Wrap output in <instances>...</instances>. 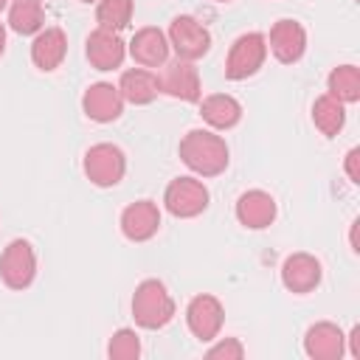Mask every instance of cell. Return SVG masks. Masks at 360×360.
I'll list each match as a JSON object with an SVG mask.
<instances>
[{
    "label": "cell",
    "instance_id": "obj_6",
    "mask_svg": "<svg viewBox=\"0 0 360 360\" xmlns=\"http://www.w3.org/2000/svg\"><path fill=\"white\" fill-rule=\"evenodd\" d=\"M211 202V194L202 180L197 177H174L163 191V205L177 219L200 217Z\"/></svg>",
    "mask_w": 360,
    "mask_h": 360
},
{
    "label": "cell",
    "instance_id": "obj_8",
    "mask_svg": "<svg viewBox=\"0 0 360 360\" xmlns=\"http://www.w3.org/2000/svg\"><path fill=\"white\" fill-rule=\"evenodd\" d=\"M186 323L191 329V335L200 340V343H208L219 335L222 323H225V307L217 295L211 292H200L188 301L186 307Z\"/></svg>",
    "mask_w": 360,
    "mask_h": 360
},
{
    "label": "cell",
    "instance_id": "obj_23",
    "mask_svg": "<svg viewBox=\"0 0 360 360\" xmlns=\"http://www.w3.org/2000/svg\"><path fill=\"white\" fill-rule=\"evenodd\" d=\"M326 90L340 104L360 101V68L357 65H338V68H332V73L326 76Z\"/></svg>",
    "mask_w": 360,
    "mask_h": 360
},
{
    "label": "cell",
    "instance_id": "obj_27",
    "mask_svg": "<svg viewBox=\"0 0 360 360\" xmlns=\"http://www.w3.org/2000/svg\"><path fill=\"white\" fill-rule=\"evenodd\" d=\"M346 174H349V183L352 186H360V146H352L346 152V163H343Z\"/></svg>",
    "mask_w": 360,
    "mask_h": 360
},
{
    "label": "cell",
    "instance_id": "obj_22",
    "mask_svg": "<svg viewBox=\"0 0 360 360\" xmlns=\"http://www.w3.org/2000/svg\"><path fill=\"white\" fill-rule=\"evenodd\" d=\"M312 124L321 135L335 138L343 127H346V104H340L338 98H332L329 93L318 96L312 104Z\"/></svg>",
    "mask_w": 360,
    "mask_h": 360
},
{
    "label": "cell",
    "instance_id": "obj_2",
    "mask_svg": "<svg viewBox=\"0 0 360 360\" xmlns=\"http://www.w3.org/2000/svg\"><path fill=\"white\" fill-rule=\"evenodd\" d=\"M177 307L160 278H143L132 292V318L141 329H163Z\"/></svg>",
    "mask_w": 360,
    "mask_h": 360
},
{
    "label": "cell",
    "instance_id": "obj_13",
    "mask_svg": "<svg viewBox=\"0 0 360 360\" xmlns=\"http://www.w3.org/2000/svg\"><path fill=\"white\" fill-rule=\"evenodd\" d=\"M160 231V208L152 200H135L121 211V233L129 242H149Z\"/></svg>",
    "mask_w": 360,
    "mask_h": 360
},
{
    "label": "cell",
    "instance_id": "obj_3",
    "mask_svg": "<svg viewBox=\"0 0 360 360\" xmlns=\"http://www.w3.org/2000/svg\"><path fill=\"white\" fill-rule=\"evenodd\" d=\"M267 59V39L259 31L242 34L233 39L228 56H225V79L231 82H245L262 70Z\"/></svg>",
    "mask_w": 360,
    "mask_h": 360
},
{
    "label": "cell",
    "instance_id": "obj_19",
    "mask_svg": "<svg viewBox=\"0 0 360 360\" xmlns=\"http://www.w3.org/2000/svg\"><path fill=\"white\" fill-rule=\"evenodd\" d=\"M118 90H121V98L141 107V104H152L160 93V84H158V73H152L149 68H129L121 73L118 79Z\"/></svg>",
    "mask_w": 360,
    "mask_h": 360
},
{
    "label": "cell",
    "instance_id": "obj_30",
    "mask_svg": "<svg viewBox=\"0 0 360 360\" xmlns=\"http://www.w3.org/2000/svg\"><path fill=\"white\" fill-rule=\"evenodd\" d=\"M3 51H6V25L0 22V56H3Z\"/></svg>",
    "mask_w": 360,
    "mask_h": 360
},
{
    "label": "cell",
    "instance_id": "obj_25",
    "mask_svg": "<svg viewBox=\"0 0 360 360\" xmlns=\"http://www.w3.org/2000/svg\"><path fill=\"white\" fill-rule=\"evenodd\" d=\"M107 357L110 360H138L141 357V340L135 329H118L110 343H107Z\"/></svg>",
    "mask_w": 360,
    "mask_h": 360
},
{
    "label": "cell",
    "instance_id": "obj_18",
    "mask_svg": "<svg viewBox=\"0 0 360 360\" xmlns=\"http://www.w3.org/2000/svg\"><path fill=\"white\" fill-rule=\"evenodd\" d=\"M278 208H276V200L262 191V188H250L245 191L239 200H236V219L250 228V231H262V228H270L273 219H276Z\"/></svg>",
    "mask_w": 360,
    "mask_h": 360
},
{
    "label": "cell",
    "instance_id": "obj_16",
    "mask_svg": "<svg viewBox=\"0 0 360 360\" xmlns=\"http://www.w3.org/2000/svg\"><path fill=\"white\" fill-rule=\"evenodd\" d=\"M129 56L135 59V65L141 68H163L169 62V39L160 28L155 25H146V28H138L127 45Z\"/></svg>",
    "mask_w": 360,
    "mask_h": 360
},
{
    "label": "cell",
    "instance_id": "obj_21",
    "mask_svg": "<svg viewBox=\"0 0 360 360\" xmlns=\"http://www.w3.org/2000/svg\"><path fill=\"white\" fill-rule=\"evenodd\" d=\"M8 28L20 37H34L45 28L42 0H11L8 3Z\"/></svg>",
    "mask_w": 360,
    "mask_h": 360
},
{
    "label": "cell",
    "instance_id": "obj_26",
    "mask_svg": "<svg viewBox=\"0 0 360 360\" xmlns=\"http://www.w3.org/2000/svg\"><path fill=\"white\" fill-rule=\"evenodd\" d=\"M205 357H211V360H219V357H225V360H242L245 357V346H242L239 338H225V340L214 343L205 352Z\"/></svg>",
    "mask_w": 360,
    "mask_h": 360
},
{
    "label": "cell",
    "instance_id": "obj_7",
    "mask_svg": "<svg viewBox=\"0 0 360 360\" xmlns=\"http://www.w3.org/2000/svg\"><path fill=\"white\" fill-rule=\"evenodd\" d=\"M0 278L8 290H25L37 278V253L28 239H11L0 253Z\"/></svg>",
    "mask_w": 360,
    "mask_h": 360
},
{
    "label": "cell",
    "instance_id": "obj_9",
    "mask_svg": "<svg viewBox=\"0 0 360 360\" xmlns=\"http://www.w3.org/2000/svg\"><path fill=\"white\" fill-rule=\"evenodd\" d=\"M158 84H160V93H166L172 98H180V101H188V104L202 98L200 73H197L194 62H186V59L166 62L160 76H158Z\"/></svg>",
    "mask_w": 360,
    "mask_h": 360
},
{
    "label": "cell",
    "instance_id": "obj_15",
    "mask_svg": "<svg viewBox=\"0 0 360 360\" xmlns=\"http://www.w3.org/2000/svg\"><path fill=\"white\" fill-rule=\"evenodd\" d=\"M304 352L312 360H340L346 352V335L332 321H318L304 335Z\"/></svg>",
    "mask_w": 360,
    "mask_h": 360
},
{
    "label": "cell",
    "instance_id": "obj_5",
    "mask_svg": "<svg viewBox=\"0 0 360 360\" xmlns=\"http://www.w3.org/2000/svg\"><path fill=\"white\" fill-rule=\"evenodd\" d=\"M84 174L98 188H112L127 174V155L115 143H93L84 152Z\"/></svg>",
    "mask_w": 360,
    "mask_h": 360
},
{
    "label": "cell",
    "instance_id": "obj_31",
    "mask_svg": "<svg viewBox=\"0 0 360 360\" xmlns=\"http://www.w3.org/2000/svg\"><path fill=\"white\" fill-rule=\"evenodd\" d=\"M8 3H11V0H0V11H3V8L8 6Z\"/></svg>",
    "mask_w": 360,
    "mask_h": 360
},
{
    "label": "cell",
    "instance_id": "obj_33",
    "mask_svg": "<svg viewBox=\"0 0 360 360\" xmlns=\"http://www.w3.org/2000/svg\"><path fill=\"white\" fill-rule=\"evenodd\" d=\"M217 3H231V0H217Z\"/></svg>",
    "mask_w": 360,
    "mask_h": 360
},
{
    "label": "cell",
    "instance_id": "obj_17",
    "mask_svg": "<svg viewBox=\"0 0 360 360\" xmlns=\"http://www.w3.org/2000/svg\"><path fill=\"white\" fill-rule=\"evenodd\" d=\"M65 56H68V34L59 25H48L39 34H34L31 62L37 65V70L51 73L65 62Z\"/></svg>",
    "mask_w": 360,
    "mask_h": 360
},
{
    "label": "cell",
    "instance_id": "obj_4",
    "mask_svg": "<svg viewBox=\"0 0 360 360\" xmlns=\"http://www.w3.org/2000/svg\"><path fill=\"white\" fill-rule=\"evenodd\" d=\"M166 39H169V48L177 53V59H186V62H197L211 51V31L191 14L174 17L166 31Z\"/></svg>",
    "mask_w": 360,
    "mask_h": 360
},
{
    "label": "cell",
    "instance_id": "obj_14",
    "mask_svg": "<svg viewBox=\"0 0 360 360\" xmlns=\"http://www.w3.org/2000/svg\"><path fill=\"white\" fill-rule=\"evenodd\" d=\"M84 53H87V62L96 70H115V68L124 65L127 42L115 31L96 28V31H90V37L84 42Z\"/></svg>",
    "mask_w": 360,
    "mask_h": 360
},
{
    "label": "cell",
    "instance_id": "obj_11",
    "mask_svg": "<svg viewBox=\"0 0 360 360\" xmlns=\"http://www.w3.org/2000/svg\"><path fill=\"white\" fill-rule=\"evenodd\" d=\"M323 278V267L312 253H290L281 264V284L292 292V295H307L312 292Z\"/></svg>",
    "mask_w": 360,
    "mask_h": 360
},
{
    "label": "cell",
    "instance_id": "obj_10",
    "mask_svg": "<svg viewBox=\"0 0 360 360\" xmlns=\"http://www.w3.org/2000/svg\"><path fill=\"white\" fill-rule=\"evenodd\" d=\"M264 39H267V51L281 65H295L307 51V31L298 20H290V17L273 22L270 37H264Z\"/></svg>",
    "mask_w": 360,
    "mask_h": 360
},
{
    "label": "cell",
    "instance_id": "obj_29",
    "mask_svg": "<svg viewBox=\"0 0 360 360\" xmlns=\"http://www.w3.org/2000/svg\"><path fill=\"white\" fill-rule=\"evenodd\" d=\"M357 222H360V219L352 222V250H354V253H360V245H357Z\"/></svg>",
    "mask_w": 360,
    "mask_h": 360
},
{
    "label": "cell",
    "instance_id": "obj_20",
    "mask_svg": "<svg viewBox=\"0 0 360 360\" xmlns=\"http://www.w3.org/2000/svg\"><path fill=\"white\" fill-rule=\"evenodd\" d=\"M200 118L211 129H233L242 121V104L228 93H211L200 101Z\"/></svg>",
    "mask_w": 360,
    "mask_h": 360
},
{
    "label": "cell",
    "instance_id": "obj_1",
    "mask_svg": "<svg viewBox=\"0 0 360 360\" xmlns=\"http://www.w3.org/2000/svg\"><path fill=\"white\" fill-rule=\"evenodd\" d=\"M180 160L200 177H217L228 169V143L214 129H188L177 146Z\"/></svg>",
    "mask_w": 360,
    "mask_h": 360
},
{
    "label": "cell",
    "instance_id": "obj_32",
    "mask_svg": "<svg viewBox=\"0 0 360 360\" xmlns=\"http://www.w3.org/2000/svg\"><path fill=\"white\" fill-rule=\"evenodd\" d=\"M79 3H98V0H79Z\"/></svg>",
    "mask_w": 360,
    "mask_h": 360
},
{
    "label": "cell",
    "instance_id": "obj_24",
    "mask_svg": "<svg viewBox=\"0 0 360 360\" xmlns=\"http://www.w3.org/2000/svg\"><path fill=\"white\" fill-rule=\"evenodd\" d=\"M132 11H135L132 0H98L96 22H98V28H107V31L118 34L132 22Z\"/></svg>",
    "mask_w": 360,
    "mask_h": 360
},
{
    "label": "cell",
    "instance_id": "obj_12",
    "mask_svg": "<svg viewBox=\"0 0 360 360\" xmlns=\"http://www.w3.org/2000/svg\"><path fill=\"white\" fill-rule=\"evenodd\" d=\"M124 98H121V90L118 84H110V82H96L84 90L82 96V110L90 121L96 124H110L115 118H121L124 112Z\"/></svg>",
    "mask_w": 360,
    "mask_h": 360
},
{
    "label": "cell",
    "instance_id": "obj_28",
    "mask_svg": "<svg viewBox=\"0 0 360 360\" xmlns=\"http://www.w3.org/2000/svg\"><path fill=\"white\" fill-rule=\"evenodd\" d=\"M346 340H349V352H352V357L360 360V323L352 326V332L346 335Z\"/></svg>",
    "mask_w": 360,
    "mask_h": 360
}]
</instances>
